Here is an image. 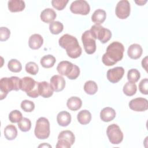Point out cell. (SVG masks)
<instances>
[{"label":"cell","instance_id":"1","mask_svg":"<svg viewBox=\"0 0 148 148\" xmlns=\"http://www.w3.org/2000/svg\"><path fill=\"white\" fill-rule=\"evenodd\" d=\"M124 47L119 42H113L107 47L106 53L102 56V61L106 66H112L122 60Z\"/></svg>","mask_w":148,"mask_h":148},{"label":"cell","instance_id":"2","mask_svg":"<svg viewBox=\"0 0 148 148\" xmlns=\"http://www.w3.org/2000/svg\"><path fill=\"white\" fill-rule=\"evenodd\" d=\"M60 46L65 49L67 55L72 58H76L82 54V50L77 39L69 34L62 35L58 40Z\"/></svg>","mask_w":148,"mask_h":148},{"label":"cell","instance_id":"3","mask_svg":"<svg viewBox=\"0 0 148 148\" xmlns=\"http://www.w3.org/2000/svg\"><path fill=\"white\" fill-rule=\"evenodd\" d=\"M20 79L17 76L2 77L0 80V99L5 98L8 92L20 90Z\"/></svg>","mask_w":148,"mask_h":148},{"label":"cell","instance_id":"4","mask_svg":"<svg viewBox=\"0 0 148 148\" xmlns=\"http://www.w3.org/2000/svg\"><path fill=\"white\" fill-rule=\"evenodd\" d=\"M57 70L60 75L66 76L69 79L75 80L80 74L79 68L68 61H62L58 63Z\"/></svg>","mask_w":148,"mask_h":148},{"label":"cell","instance_id":"5","mask_svg":"<svg viewBox=\"0 0 148 148\" xmlns=\"http://www.w3.org/2000/svg\"><path fill=\"white\" fill-rule=\"evenodd\" d=\"M20 89L25 91L28 96L33 98H37L39 95V82L30 77L25 76L20 79Z\"/></svg>","mask_w":148,"mask_h":148},{"label":"cell","instance_id":"6","mask_svg":"<svg viewBox=\"0 0 148 148\" xmlns=\"http://www.w3.org/2000/svg\"><path fill=\"white\" fill-rule=\"evenodd\" d=\"M35 136L39 139H47L50 134V123L46 117H39L36 122L34 130Z\"/></svg>","mask_w":148,"mask_h":148},{"label":"cell","instance_id":"7","mask_svg":"<svg viewBox=\"0 0 148 148\" xmlns=\"http://www.w3.org/2000/svg\"><path fill=\"white\" fill-rule=\"evenodd\" d=\"M91 36L95 39H98L102 43L108 42L112 37L111 31L100 25L95 24L90 29Z\"/></svg>","mask_w":148,"mask_h":148},{"label":"cell","instance_id":"8","mask_svg":"<svg viewBox=\"0 0 148 148\" xmlns=\"http://www.w3.org/2000/svg\"><path fill=\"white\" fill-rule=\"evenodd\" d=\"M75 141L73 133L69 130L61 131L58 136V142L56 145L57 148H70Z\"/></svg>","mask_w":148,"mask_h":148},{"label":"cell","instance_id":"9","mask_svg":"<svg viewBox=\"0 0 148 148\" xmlns=\"http://www.w3.org/2000/svg\"><path fill=\"white\" fill-rule=\"evenodd\" d=\"M106 134L112 144L118 145L123 141V134L119 126L116 124H112L108 127Z\"/></svg>","mask_w":148,"mask_h":148},{"label":"cell","instance_id":"10","mask_svg":"<svg viewBox=\"0 0 148 148\" xmlns=\"http://www.w3.org/2000/svg\"><path fill=\"white\" fill-rule=\"evenodd\" d=\"M82 41L86 53L92 54L96 51L95 39L91 36L90 30L84 31L82 35Z\"/></svg>","mask_w":148,"mask_h":148},{"label":"cell","instance_id":"11","mask_svg":"<svg viewBox=\"0 0 148 148\" xmlns=\"http://www.w3.org/2000/svg\"><path fill=\"white\" fill-rule=\"evenodd\" d=\"M70 10L74 14L87 15L90 11V7L88 2L84 0H76L72 2Z\"/></svg>","mask_w":148,"mask_h":148},{"label":"cell","instance_id":"12","mask_svg":"<svg viewBox=\"0 0 148 148\" xmlns=\"http://www.w3.org/2000/svg\"><path fill=\"white\" fill-rule=\"evenodd\" d=\"M130 3L127 0H121L117 3L115 9L117 17L120 19H125L130 16Z\"/></svg>","mask_w":148,"mask_h":148},{"label":"cell","instance_id":"13","mask_svg":"<svg viewBox=\"0 0 148 148\" xmlns=\"http://www.w3.org/2000/svg\"><path fill=\"white\" fill-rule=\"evenodd\" d=\"M129 107L136 112H144L148 109V101L144 98H136L130 101Z\"/></svg>","mask_w":148,"mask_h":148},{"label":"cell","instance_id":"14","mask_svg":"<svg viewBox=\"0 0 148 148\" xmlns=\"http://www.w3.org/2000/svg\"><path fill=\"white\" fill-rule=\"evenodd\" d=\"M124 74V69L121 66H116L112 69H110L107 72V79L112 83L119 82L123 77Z\"/></svg>","mask_w":148,"mask_h":148},{"label":"cell","instance_id":"15","mask_svg":"<svg viewBox=\"0 0 148 148\" xmlns=\"http://www.w3.org/2000/svg\"><path fill=\"white\" fill-rule=\"evenodd\" d=\"M50 84L54 91L59 92L65 88V80L61 76L56 75L51 77Z\"/></svg>","mask_w":148,"mask_h":148},{"label":"cell","instance_id":"16","mask_svg":"<svg viewBox=\"0 0 148 148\" xmlns=\"http://www.w3.org/2000/svg\"><path fill=\"white\" fill-rule=\"evenodd\" d=\"M53 91L50 84L48 82L45 81L39 82V92L42 97L45 98L50 97L53 94Z\"/></svg>","mask_w":148,"mask_h":148},{"label":"cell","instance_id":"17","mask_svg":"<svg viewBox=\"0 0 148 148\" xmlns=\"http://www.w3.org/2000/svg\"><path fill=\"white\" fill-rule=\"evenodd\" d=\"M142 53L143 49L141 46L136 43L131 45L127 50V53L129 57L134 60H136L140 58L142 54Z\"/></svg>","mask_w":148,"mask_h":148},{"label":"cell","instance_id":"18","mask_svg":"<svg viewBox=\"0 0 148 148\" xmlns=\"http://www.w3.org/2000/svg\"><path fill=\"white\" fill-rule=\"evenodd\" d=\"M43 43L42 36L38 34L32 35L28 40L29 47L33 50L39 49Z\"/></svg>","mask_w":148,"mask_h":148},{"label":"cell","instance_id":"19","mask_svg":"<svg viewBox=\"0 0 148 148\" xmlns=\"http://www.w3.org/2000/svg\"><path fill=\"white\" fill-rule=\"evenodd\" d=\"M40 19L46 23H51L56 18V13L51 8L44 9L40 13Z\"/></svg>","mask_w":148,"mask_h":148},{"label":"cell","instance_id":"20","mask_svg":"<svg viewBox=\"0 0 148 148\" xmlns=\"http://www.w3.org/2000/svg\"><path fill=\"white\" fill-rule=\"evenodd\" d=\"M116 117L115 110L110 107L104 108L100 112V118L105 122H109Z\"/></svg>","mask_w":148,"mask_h":148},{"label":"cell","instance_id":"21","mask_svg":"<svg viewBox=\"0 0 148 148\" xmlns=\"http://www.w3.org/2000/svg\"><path fill=\"white\" fill-rule=\"evenodd\" d=\"M57 121L59 125L66 127L71 121V114L66 111H61L57 114Z\"/></svg>","mask_w":148,"mask_h":148},{"label":"cell","instance_id":"22","mask_svg":"<svg viewBox=\"0 0 148 148\" xmlns=\"http://www.w3.org/2000/svg\"><path fill=\"white\" fill-rule=\"evenodd\" d=\"M8 9L11 12H18L23 11L25 4L24 1L21 0H10L8 1Z\"/></svg>","mask_w":148,"mask_h":148},{"label":"cell","instance_id":"23","mask_svg":"<svg viewBox=\"0 0 148 148\" xmlns=\"http://www.w3.org/2000/svg\"><path fill=\"white\" fill-rule=\"evenodd\" d=\"M106 13L105 10L98 9L94 11L91 16V20L97 25L103 23L106 19Z\"/></svg>","mask_w":148,"mask_h":148},{"label":"cell","instance_id":"24","mask_svg":"<svg viewBox=\"0 0 148 148\" xmlns=\"http://www.w3.org/2000/svg\"><path fill=\"white\" fill-rule=\"evenodd\" d=\"M82 105L81 99L77 97H70L66 102V106L71 110L76 111L79 109Z\"/></svg>","mask_w":148,"mask_h":148},{"label":"cell","instance_id":"25","mask_svg":"<svg viewBox=\"0 0 148 148\" xmlns=\"http://www.w3.org/2000/svg\"><path fill=\"white\" fill-rule=\"evenodd\" d=\"M77 119L80 124L86 125L91 121V114L87 110H82L78 113Z\"/></svg>","mask_w":148,"mask_h":148},{"label":"cell","instance_id":"26","mask_svg":"<svg viewBox=\"0 0 148 148\" xmlns=\"http://www.w3.org/2000/svg\"><path fill=\"white\" fill-rule=\"evenodd\" d=\"M4 136L9 140L14 139L17 136V130L14 125H8L4 129Z\"/></svg>","mask_w":148,"mask_h":148},{"label":"cell","instance_id":"27","mask_svg":"<svg viewBox=\"0 0 148 148\" xmlns=\"http://www.w3.org/2000/svg\"><path fill=\"white\" fill-rule=\"evenodd\" d=\"M56 61V58L53 55L47 54L42 57L40 62L43 68H50L54 66Z\"/></svg>","mask_w":148,"mask_h":148},{"label":"cell","instance_id":"28","mask_svg":"<svg viewBox=\"0 0 148 148\" xmlns=\"http://www.w3.org/2000/svg\"><path fill=\"white\" fill-rule=\"evenodd\" d=\"M84 90L87 94L94 95L98 90L97 84L92 80L87 81L84 85Z\"/></svg>","mask_w":148,"mask_h":148},{"label":"cell","instance_id":"29","mask_svg":"<svg viewBox=\"0 0 148 148\" xmlns=\"http://www.w3.org/2000/svg\"><path fill=\"white\" fill-rule=\"evenodd\" d=\"M123 92L127 96L134 95L137 90L136 85L135 83L131 82H127L123 87Z\"/></svg>","mask_w":148,"mask_h":148},{"label":"cell","instance_id":"30","mask_svg":"<svg viewBox=\"0 0 148 148\" xmlns=\"http://www.w3.org/2000/svg\"><path fill=\"white\" fill-rule=\"evenodd\" d=\"M64 29L63 24L58 21H53L49 24V29L50 32L54 35H57L61 33Z\"/></svg>","mask_w":148,"mask_h":148},{"label":"cell","instance_id":"31","mask_svg":"<svg viewBox=\"0 0 148 148\" xmlns=\"http://www.w3.org/2000/svg\"><path fill=\"white\" fill-rule=\"evenodd\" d=\"M8 69L13 72H20L22 69V65L20 62L16 59H11L8 64Z\"/></svg>","mask_w":148,"mask_h":148},{"label":"cell","instance_id":"32","mask_svg":"<svg viewBox=\"0 0 148 148\" xmlns=\"http://www.w3.org/2000/svg\"><path fill=\"white\" fill-rule=\"evenodd\" d=\"M140 77V72L136 69H131L128 71L127 79L128 82L132 83L137 82Z\"/></svg>","mask_w":148,"mask_h":148},{"label":"cell","instance_id":"33","mask_svg":"<svg viewBox=\"0 0 148 148\" xmlns=\"http://www.w3.org/2000/svg\"><path fill=\"white\" fill-rule=\"evenodd\" d=\"M18 128L23 132L28 131L31 127V122L30 120L26 117H23L18 123Z\"/></svg>","mask_w":148,"mask_h":148},{"label":"cell","instance_id":"34","mask_svg":"<svg viewBox=\"0 0 148 148\" xmlns=\"http://www.w3.org/2000/svg\"><path fill=\"white\" fill-rule=\"evenodd\" d=\"M23 118L22 113L18 110H13L9 114V120L13 123H18Z\"/></svg>","mask_w":148,"mask_h":148},{"label":"cell","instance_id":"35","mask_svg":"<svg viewBox=\"0 0 148 148\" xmlns=\"http://www.w3.org/2000/svg\"><path fill=\"white\" fill-rule=\"evenodd\" d=\"M25 69L27 73L32 75H35L39 71V67L34 62H29L27 63Z\"/></svg>","mask_w":148,"mask_h":148},{"label":"cell","instance_id":"36","mask_svg":"<svg viewBox=\"0 0 148 148\" xmlns=\"http://www.w3.org/2000/svg\"><path fill=\"white\" fill-rule=\"evenodd\" d=\"M21 109L25 112H31L35 109V104L29 100H24L21 103Z\"/></svg>","mask_w":148,"mask_h":148},{"label":"cell","instance_id":"37","mask_svg":"<svg viewBox=\"0 0 148 148\" xmlns=\"http://www.w3.org/2000/svg\"><path fill=\"white\" fill-rule=\"evenodd\" d=\"M68 2V0H53L51 1V5L56 9L62 10L65 8Z\"/></svg>","mask_w":148,"mask_h":148},{"label":"cell","instance_id":"38","mask_svg":"<svg viewBox=\"0 0 148 148\" xmlns=\"http://www.w3.org/2000/svg\"><path fill=\"white\" fill-rule=\"evenodd\" d=\"M10 35V31L6 27H1L0 28V40L6 41L7 40Z\"/></svg>","mask_w":148,"mask_h":148},{"label":"cell","instance_id":"39","mask_svg":"<svg viewBox=\"0 0 148 148\" xmlns=\"http://www.w3.org/2000/svg\"><path fill=\"white\" fill-rule=\"evenodd\" d=\"M139 90L143 94L147 95L148 94V79L147 78L143 79L140 82Z\"/></svg>","mask_w":148,"mask_h":148},{"label":"cell","instance_id":"40","mask_svg":"<svg viewBox=\"0 0 148 148\" xmlns=\"http://www.w3.org/2000/svg\"><path fill=\"white\" fill-rule=\"evenodd\" d=\"M142 67L146 70V71H147V57H145L142 61Z\"/></svg>","mask_w":148,"mask_h":148},{"label":"cell","instance_id":"41","mask_svg":"<svg viewBox=\"0 0 148 148\" xmlns=\"http://www.w3.org/2000/svg\"><path fill=\"white\" fill-rule=\"evenodd\" d=\"M136 3H137L138 5H145L146 2H147V1L145 0V1H135Z\"/></svg>","mask_w":148,"mask_h":148},{"label":"cell","instance_id":"42","mask_svg":"<svg viewBox=\"0 0 148 148\" xmlns=\"http://www.w3.org/2000/svg\"><path fill=\"white\" fill-rule=\"evenodd\" d=\"M38 147H51V146L50 145H48V144H47L46 143H44L43 145H39Z\"/></svg>","mask_w":148,"mask_h":148}]
</instances>
